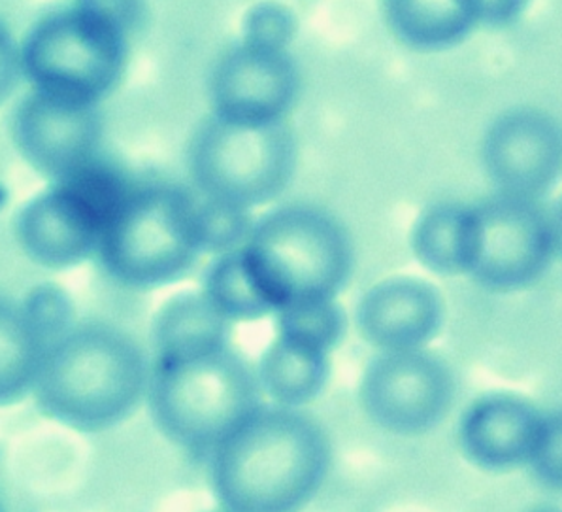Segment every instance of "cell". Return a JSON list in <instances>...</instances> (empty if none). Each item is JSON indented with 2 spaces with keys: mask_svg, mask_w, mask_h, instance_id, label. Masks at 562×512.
Segmentation results:
<instances>
[{
  "mask_svg": "<svg viewBox=\"0 0 562 512\" xmlns=\"http://www.w3.org/2000/svg\"><path fill=\"white\" fill-rule=\"evenodd\" d=\"M207 456L215 498L231 512L302 511L330 469L322 425L278 404H261Z\"/></svg>",
  "mask_w": 562,
  "mask_h": 512,
  "instance_id": "cell-1",
  "label": "cell"
},
{
  "mask_svg": "<svg viewBox=\"0 0 562 512\" xmlns=\"http://www.w3.org/2000/svg\"><path fill=\"white\" fill-rule=\"evenodd\" d=\"M149 378L151 367L134 338L88 322L49 348L33 396L47 419L75 432H106L148 396Z\"/></svg>",
  "mask_w": 562,
  "mask_h": 512,
  "instance_id": "cell-2",
  "label": "cell"
},
{
  "mask_svg": "<svg viewBox=\"0 0 562 512\" xmlns=\"http://www.w3.org/2000/svg\"><path fill=\"white\" fill-rule=\"evenodd\" d=\"M140 8L83 0L42 15L21 44V75L34 91L99 107L123 75Z\"/></svg>",
  "mask_w": 562,
  "mask_h": 512,
  "instance_id": "cell-3",
  "label": "cell"
},
{
  "mask_svg": "<svg viewBox=\"0 0 562 512\" xmlns=\"http://www.w3.org/2000/svg\"><path fill=\"white\" fill-rule=\"evenodd\" d=\"M241 252L276 314L295 304L335 301L353 269L348 231L308 204L265 214Z\"/></svg>",
  "mask_w": 562,
  "mask_h": 512,
  "instance_id": "cell-4",
  "label": "cell"
},
{
  "mask_svg": "<svg viewBox=\"0 0 562 512\" xmlns=\"http://www.w3.org/2000/svg\"><path fill=\"white\" fill-rule=\"evenodd\" d=\"M257 372L231 346L181 359H155L148 403L159 432L191 452H210L261 407Z\"/></svg>",
  "mask_w": 562,
  "mask_h": 512,
  "instance_id": "cell-5",
  "label": "cell"
},
{
  "mask_svg": "<svg viewBox=\"0 0 562 512\" xmlns=\"http://www.w3.org/2000/svg\"><path fill=\"white\" fill-rule=\"evenodd\" d=\"M196 204L170 183L134 188L97 252L108 275L138 290L186 277L202 254Z\"/></svg>",
  "mask_w": 562,
  "mask_h": 512,
  "instance_id": "cell-6",
  "label": "cell"
},
{
  "mask_svg": "<svg viewBox=\"0 0 562 512\" xmlns=\"http://www.w3.org/2000/svg\"><path fill=\"white\" fill-rule=\"evenodd\" d=\"M296 142L285 123L240 125L212 115L189 146V169L202 197L241 209L280 196L293 178Z\"/></svg>",
  "mask_w": 562,
  "mask_h": 512,
  "instance_id": "cell-7",
  "label": "cell"
},
{
  "mask_svg": "<svg viewBox=\"0 0 562 512\" xmlns=\"http://www.w3.org/2000/svg\"><path fill=\"white\" fill-rule=\"evenodd\" d=\"M456 398L446 359L427 348L378 352L362 371L359 399L383 432L415 437L442 424Z\"/></svg>",
  "mask_w": 562,
  "mask_h": 512,
  "instance_id": "cell-8",
  "label": "cell"
},
{
  "mask_svg": "<svg viewBox=\"0 0 562 512\" xmlns=\"http://www.w3.org/2000/svg\"><path fill=\"white\" fill-rule=\"evenodd\" d=\"M474 222L469 277L485 290H522L555 257L549 214L536 201L496 193L474 204Z\"/></svg>",
  "mask_w": 562,
  "mask_h": 512,
  "instance_id": "cell-9",
  "label": "cell"
},
{
  "mask_svg": "<svg viewBox=\"0 0 562 512\" xmlns=\"http://www.w3.org/2000/svg\"><path fill=\"white\" fill-rule=\"evenodd\" d=\"M299 88L301 73L288 49L241 41L220 57L210 76L212 115L240 125L280 123Z\"/></svg>",
  "mask_w": 562,
  "mask_h": 512,
  "instance_id": "cell-10",
  "label": "cell"
},
{
  "mask_svg": "<svg viewBox=\"0 0 562 512\" xmlns=\"http://www.w3.org/2000/svg\"><path fill=\"white\" fill-rule=\"evenodd\" d=\"M482 167L498 196L538 201L561 180V125L542 110L504 112L483 135Z\"/></svg>",
  "mask_w": 562,
  "mask_h": 512,
  "instance_id": "cell-11",
  "label": "cell"
},
{
  "mask_svg": "<svg viewBox=\"0 0 562 512\" xmlns=\"http://www.w3.org/2000/svg\"><path fill=\"white\" fill-rule=\"evenodd\" d=\"M12 136L21 157L52 183L97 159L101 146L99 107L63 101L31 91L12 118Z\"/></svg>",
  "mask_w": 562,
  "mask_h": 512,
  "instance_id": "cell-12",
  "label": "cell"
},
{
  "mask_svg": "<svg viewBox=\"0 0 562 512\" xmlns=\"http://www.w3.org/2000/svg\"><path fill=\"white\" fill-rule=\"evenodd\" d=\"M443 299L422 278L395 277L374 283L356 309L357 330L380 352L422 350L442 331Z\"/></svg>",
  "mask_w": 562,
  "mask_h": 512,
  "instance_id": "cell-13",
  "label": "cell"
},
{
  "mask_svg": "<svg viewBox=\"0 0 562 512\" xmlns=\"http://www.w3.org/2000/svg\"><path fill=\"white\" fill-rule=\"evenodd\" d=\"M14 227L25 256L52 270L83 264L102 238L101 223L59 182L21 207Z\"/></svg>",
  "mask_w": 562,
  "mask_h": 512,
  "instance_id": "cell-14",
  "label": "cell"
},
{
  "mask_svg": "<svg viewBox=\"0 0 562 512\" xmlns=\"http://www.w3.org/2000/svg\"><path fill=\"white\" fill-rule=\"evenodd\" d=\"M542 411L527 399L496 391L475 399L459 422V446L472 466L504 472L527 467Z\"/></svg>",
  "mask_w": 562,
  "mask_h": 512,
  "instance_id": "cell-15",
  "label": "cell"
},
{
  "mask_svg": "<svg viewBox=\"0 0 562 512\" xmlns=\"http://www.w3.org/2000/svg\"><path fill=\"white\" fill-rule=\"evenodd\" d=\"M231 322L204 291H181L155 312L151 325L155 359L204 356L228 348Z\"/></svg>",
  "mask_w": 562,
  "mask_h": 512,
  "instance_id": "cell-16",
  "label": "cell"
},
{
  "mask_svg": "<svg viewBox=\"0 0 562 512\" xmlns=\"http://www.w3.org/2000/svg\"><path fill=\"white\" fill-rule=\"evenodd\" d=\"M382 10L396 41L425 54L459 46L480 25L475 0H389Z\"/></svg>",
  "mask_w": 562,
  "mask_h": 512,
  "instance_id": "cell-17",
  "label": "cell"
},
{
  "mask_svg": "<svg viewBox=\"0 0 562 512\" xmlns=\"http://www.w3.org/2000/svg\"><path fill=\"white\" fill-rule=\"evenodd\" d=\"M474 207L442 201L417 216L409 246L422 267L438 277L469 275L474 257Z\"/></svg>",
  "mask_w": 562,
  "mask_h": 512,
  "instance_id": "cell-18",
  "label": "cell"
},
{
  "mask_svg": "<svg viewBox=\"0 0 562 512\" xmlns=\"http://www.w3.org/2000/svg\"><path fill=\"white\" fill-rule=\"evenodd\" d=\"M328 354L312 350L276 335L259 359V385L278 407L301 409L327 386Z\"/></svg>",
  "mask_w": 562,
  "mask_h": 512,
  "instance_id": "cell-19",
  "label": "cell"
},
{
  "mask_svg": "<svg viewBox=\"0 0 562 512\" xmlns=\"http://www.w3.org/2000/svg\"><path fill=\"white\" fill-rule=\"evenodd\" d=\"M46 354L18 303L4 299L0 311V399L4 407L33 393Z\"/></svg>",
  "mask_w": 562,
  "mask_h": 512,
  "instance_id": "cell-20",
  "label": "cell"
},
{
  "mask_svg": "<svg viewBox=\"0 0 562 512\" xmlns=\"http://www.w3.org/2000/svg\"><path fill=\"white\" fill-rule=\"evenodd\" d=\"M202 291L228 322H255L276 312L241 249L217 256L207 265Z\"/></svg>",
  "mask_w": 562,
  "mask_h": 512,
  "instance_id": "cell-21",
  "label": "cell"
},
{
  "mask_svg": "<svg viewBox=\"0 0 562 512\" xmlns=\"http://www.w3.org/2000/svg\"><path fill=\"white\" fill-rule=\"evenodd\" d=\"M276 316L278 337L323 354H330L348 330V318L336 299L295 304L278 312Z\"/></svg>",
  "mask_w": 562,
  "mask_h": 512,
  "instance_id": "cell-22",
  "label": "cell"
},
{
  "mask_svg": "<svg viewBox=\"0 0 562 512\" xmlns=\"http://www.w3.org/2000/svg\"><path fill=\"white\" fill-rule=\"evenodd\" d=\"M202 254L225 256L248 244L255 220L248 209L202 197L196 204Z\"/></svg>",
  "mask_w": 562,
  "mask_h": 512,
  "instance_id": "cell-23",
  "label": "cell"
},
{
  "mask_svg": "<svg viewBox=\"0 0 562 512\" xmlns=\"http://www.w3.org/2000/svg\"><path fill=\"white\" fill-rule=\"evenodd\" d=\"M18 307L47 352L78 325L75 301L57 283H36L18 301Z\"/></svg>",
  "mask_w": 562,
  "mask_h": 512,
  "instance_id": "cell-24",
  "label": "cell"
},
{
  "mask_svg": "<svg viewBox=\"0 0 562 512\" xmlns=\"http://www.w3.org/2000/svg\"><path fill=\"white\" fill-rule=\"evenodd\" d=\"M527 469L546 490L562 493V409L542 411Z\"/></svg>",
  "mask_w": 562,
  "mask_h": 512,
  "instance_id": "cell-25",
  "label": "cell"
},
{
  "mask_svg": "<svg viewBox=\"0 0 562 512\" xmlns=\"http://www.w3.org/2000/svg\"><path fill=\"white\" fill-rule=\"evenodd\" d=\"M296 18L285 4L261 2L249 8L241 21V41L254 46L288 49L296 34Z\"/></svg>",
  "mask_w": 562,
  "mask_h": 512,
  "instance_id": "cell-26",
  "label": "cell"
},
{
  "mask_svg": "<svg viewBox=\"0 0 562 512\" xmlns=\"http://www.w3.org/2000/svg\"><path fill=\"white\" fill-rule=\"evenodd\" d=\"M525 8L527 4L517 0H488V2L475 0L480 25H488V27H506L521 18Z\"/></svg>",
  "mask_w": 562,
  "mask_h": 512,
  "instance_id": "cell-27",
  "label": "cell"
},
{
  "mask_svg": "<svg viewBox=\"0 0 562 512\" xmlns=\"http://www.w3.org/2000/svg\"><path fill=\"white\" fill-rule=\"evenodd\" d=\"M549 225H551L555 256L562 259V196L557 199L553 209L549 212Z\"/></svg>",
  "mask_w": 562,
  "mask_h": 512,
  "instance_id": "cell-28",
  "label": "cell"
},
{
  "mask_svg": "<svg viewBox=\"0 0 562 512\" xmlns=\"http://www.w3.org/2000/svg\"><path fill=\"white\" fill-rule=\"evenodd\" d=\"M527 512H562L559 509H553V507H536V509H530Z\"/></svg>",
  "mask_w": 562,
  "mask_h": 512,
  "instance_id": "cell-29",
  "label": "cell"
},
{
  "mask_svg": "<svg viewBox=\"0 0 562 512\" xmlns=\"http://www.w3.org/2000/svg\"><path fill=\"white\" fill-rule=\"evenodd\" d=\"M210 512H231V511H228V509H225V507H220V509H215V511H210Z\"/></svg>",
  "mask_w": 562,
  "mask_h": 512,
  "instance_id": "cell-30",
  "label": "cell"
}]
</instances>
